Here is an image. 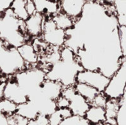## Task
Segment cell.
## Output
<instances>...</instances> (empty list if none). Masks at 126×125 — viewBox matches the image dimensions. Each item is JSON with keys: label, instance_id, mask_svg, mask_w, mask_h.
<instances>
[{"label": "cell", "instance_id": "cell-27", "mask_svg": "<svg viewBox=\"0 0 126 125\" xmlns=\"http://www.w3.org/2000/svg\"><path fill=\"white\" fill-rule=\"evenodd\" d=\"M29 125H49V117L39 114L35 119L30 121Z\"/></svg>", "mask_w": 126, "mask_h": 125}, {"label": "cell", "instance_id": "cell-20", "mask_svg": "<svg viewBox=\"0 0 126 125\" xmlns=\"http://www.w3.org/2000/svg\"><path fill=\"white\" fill-rule=\"evenodd\" d=\"M116 17L120 27L126 26V0L114 1Z\"/></svg>", "mask_w": 126, "mask_h": 125}, {"label": "cell", "instance_id": "cell-7", "mask_svg": "<svg viewBox=\"0 0 126 125\" xmlns=\"http://www.w3.org/2000/svg\"><path fill=\"white\" fill-rule=\"evenodd\" d=\"M110 78L97 71L83 70L78 74L77 83H85L96 88L100 93H103L106 89Z\"/></svg>", "mask_w": 126, "mask_h": 125}, {"label": "cell", "instance_id": "cell-35", "mask_svg": "<svg viewBox=\"0 0 126 125\" xmlns=\"http://www.w3.org/2000/svg\"></svg>", "mask_w": 126, "mask_h": 125}, {"label": "cell", "instance_id": "cell-33", "mask_svg": "<svg viewBox=\"0 0 126 125\" xmlns=\"http://www.w3.org/2000/svg\"><path fill=\"white\" fill-rule=\"evenodd\" d=\"M0 125H9L7 116L3 113L0 114Z\"/></svg>", "mask_w": 126, "mask_h": 125}, {"label": "cell", "instance_id": "cell-26", "mask_svg": "<svg viewBox=\"0 0 126 125\" xmlns=\"http://www.w3.org/2000/svg\"><path fill=\"white\" fill-rule=\"evenodd\" d=\"M49 125H61L64 121L63 116L60 111L58 109L55 112H54L52 115L49 116Z\"/></svg>", "mask_w": 126, "mask_h": 125}, {"label": "cell", "instance_id": "cell-3", "mask_svg": "<svg viewBox=\"0 0 126 125\" xmlns=\"http://www.w3.org/2000/svg\"><path fill=\"white\" fill-rule=\"evenodd\" d=\"M0 68L1 76L11 77L26 70V63L18 49L11 47L1 41Z\"/></svg>", "mask_w": 126, "mask_h": 125}, {"label": "cell", "instance_id": "cell-24", "mask_svg": "<svg viewBox=\"0 0 126 125\" xmlns=\"http://www.w3.org/2000/svg\"><path fill=\"white\" fill-rule=\"evenodd\" d=\"M109 99L106 97V96L103 93H100L93 100V102L91 104V106H95V107H100L105 108L107 104Z\"/></svg>", "mask_w": 126, "mask_h": 125}, {"label": "cell", "instance_id": "cell-28", "mask_svg": "<svg viewBox=\"0 0 126 125\" xmlns=\"http://www.w3.org/2000/svg\"><path fill=\"white\" fill-rule=\"evenodd\" d=\"M56 105H57L58 109L68 108H69L70 102L69 101V99H67L66 98H65L64 97H63L61 95V97H60L56 100Z\"/></svg>", "mask_w": 126, "mask_h": 125}, {"label": "cell", "instance_id": "cell-17", "mask_svg": "<svg viewBox=\"0 0 126 125\" xmlns=\"http://www.w3.org/2000/svg\"><path fill=\"white\" fill-rule=\"evenodd\" d=\"M76 91L78 94L85 98L91 105L94 98L100 94V92L91 85L85 83H77L75 85Z\"/></svg>", "mask_w": 126, "mask_h": 125}, {"label": "cell", "instance_id": "cell-2", "mask_svg": "<svg viewBox=\"0 0 126 125\" xmlns=\"http://www.w3.org/2000/svg\"><path fill=\"white\" fill-rule=\"evenodd\" d=\"M84 69L80 63L78 57L74 58H61L52 65L46 74V79L61 83L64 88L75 86L77 83L78 74Z\"/></svg>", "mask_w": 126, "mask_h": 125}, {"label": "cell", "instance_id": "cell-34", "mask_svg": "<svg viewBox=\"0 0 126 125\" xmlns=\"http://www.w3.org/2000/svg\"><path fill=\"white\" fill-rule=\"evenodd\" d=\"M103 125H109V124H106V123H104Z\"/></svg>", "mask_w": 126, "mask_h": 125}, {"label": "cell", "instance_id": "cell-25", "mask_svg": "<svg viewBox=\"0 0 126 125\" xmlns=\"http://www.w3.org/2000/svg\"><path fill=\"white\" fill-rule=\"evenodd\" d=\"M119 34H120V41L122 53L123 57L126 58V26L120 27Z\"/></svg>", "mask_w": 126, "mask_h": 125}, {"label": "cell", "instance_id": "cell-32", "mask_svg": "<svg viewBox=\"0 0 126 125\" xmlns=\"http://www.w3.org/2000/svg\"><path fill=\"white\" fill-rule=\"evenodd\" d=\"M61 113V116H63V119L66 120V119H70L72 118L73 116V113L72 112V111L69 109V108H63V109H58Z\"/></svg>", "mask_w": 126, "mask_h": 125}, {"label": "cell", "instance_id": "cell-23", "mask_svg": "<svg viewBox=\"0 0 126 125\" xmlns=\"http://www.w3.org/2000/svg\"><path fill=\"white\" fill-rule=\"evenodd\" d=\"M61 125H91L85 117L72 116L70 119L64 120Z\"/></svg>", "mask_w": 126, "mask_h": 125}, {"label": "cell", "instance_id": "cell-18", "mask_svg": "<svg viewBox=\"0 0 126 125\" xmlns=\"http://www.w3.org/2000/svg\"><path fill=\"white\" fill-rule=\"evenodd\" d=\"M57 27L65 31L72 29L75 25V21L66 14L59 12L52 17Z\"/></svg>", "mask_w": 126, "mask_h": 125}, {"label": "cell", "instance_id": "cell-21", "mask_svg": "<svg viewBox=\"0 0 126 125\" xmlns=\"http://www.w3.org/2000/svg\"><path fill=\"white\" fill-rule=\"evenodd\" d=\"M18 105L7 99H1L0 101V111L1 113L7 116H13L17 113Z\"/></svg>", "mask_w": 126, "mask_h": 125}, {"label": "cell", "instance_id": "cell-15", "mask_svg": "<svg viewBox=\"0 0 126 125\" xmlns=\"http://www.w3.org/2000/svg\"><path fill=\"white\" fill-rule=\"evenodd\" d=\"M18 51L26 63L35 64L38 63V55L32 44L26 43L21 47L18 48Z\"/></svg>", "mask_w": 126, "mask_h": 125}, {"label": "cell", "instance_id": "cell-13", "mask_svg": "<svg viewBox=\"0 0 126 125\" xmlns=\"http://www.w3.org/2000/svg\"><path fill=\"white\" fill-rule=\"evenodd\" d=\"M85 119L91 125H103L106 121V110L103 108L91 106L85 116Z\"/></svg>", "mask_w": 126, "mask_h": 125}, {"label": "cell", "instance_id": "cell-9", "mask_svg": "<svg viewBox=\"0 0 126 125\" xmlns=\"http://www.w3.org/2000/svg\"><path fill=\"white\" fill-rule=\"evenodd\" d=\"M87 1L85 0H63L60 1L61 12L66 14L75 22L83 15V10Z\"/></svg>", "mask_w": 126, "mask_h": 125}, {"label": "cell", "instance_id": "cell-30", "mask_svg": "<svg viewBox=\"0 0 126 125\" xmlns=\"http://www.w3.org/2000/svg\"><path fill=\"white\" fill-rule=\"evenodd\" d=\"M26 9H27V11L29 14L30 16L35 14L37 13V10H36V7H35V3H34V1H32V0H27V3H26Z\"/></svg>", "mask_w": 126, "mask_h": 125}, {"label": "cell", "instance_id": "cell-6", "mask_svg": "<svg viewBox=\"0 0 126 125\" xmlns=\"http://www.w3.org/2000/svg\"><path fill=\"white\" fill-rule=\"evenodd\" d=\"M62 96L70 102L69 109L72 111L73 116L85 117L87 111L91 108V105L85 98L77 93L75 86L64 88Z\"/></svg>", "mask_w": 126, "mask_h": 125}, {"label": "cell", "instance_id": "cell-10", "mask_svg": "<svg viewBox=\"0 0 126 125\" xmlns=\"http://www.w3.org/2000/svg\"><path fill=\"white\" fill-rule=\"evenodd\" d=\"M45 18L44 15L39 13L30 16V18L25 21L26 29L28 35L32 37H38L42 35L44 24Z\"/></svg>", "mask_w": 126, "mask_h": 125}, {"label": "cell", "instance_id": "cell-31", "mask_svg": "<svg viewBox=\"0 0 126 125\" xmlns=\"http://www.w3.org/2000/svg\"><path fill=\"white\" fill-rule=\"evenodd\" d=\"M14 118L16 120V125H29L30 120L16 113L14 114Z\"/></svg>", "mask_w": 126, "mask_h": 125}, {"label": "cell", "instance_id": "cell-14", "mask_svg": "<svg viewBox=\"0 0 126 125\" xmlns=\"http://www.w3.org/2000/svg\"><path fill=\"white\" fill-rule=\"evenodd\" d=\"M120 108V99H109L105 108L106 121L105 123L117 125V116Z\"/></svg>", "mask_w": 126, "mask_h": 125}, {"label": "cell", "instance_id": "cell-5", "mask_svg": "<svg viewBox=\"0 0 126 125\" xmlns=\"http://www.w3.org/2000/svg\"><path fill=\"white\" fill-rule=\"evenodd\" d=\"M42 38L47 44L60 48L65 46L67 35L65 30L57 27L52 18H49L44 21Z\"/></svg>", "mask_w": 126, "mask_h": 125}, {"label": "cell", "instance_id": "cell-4", "mask_svg": "<svg viewBox=\"0 0 126 125\" xmlns=\"http://www.w3.org/2000/svg\"><path fill=\"white\" fill-rule=\"evenodd\" d=\"M126 59L110 79V82L103 94L109 99H121L126 93Z\"/></svg>", "mask_w": 126, "mask_h": 125}, {"label": "cell", "instance_id": "cell-22", "mask_svg": "<svg viewBox=\"0 0 126 125\" xmlns=\"http://www.w3.org/2000/svg\"><path fill=\"white\" fill-rule=\"evenodd\" d=\"M117 120V125H126V92L120 99V108Z\"/></svg>", "mask_w": 126, "mask_h": 125}, {"label": "cell", "instance_id": "cell-16", "mask_svg": "<svg viewBox=\"0 0 126 125\" xmlns=\"http://www.w3.org/2000/svg\"><path fill=\"white\" fill-rule=\"evenodd\" d=\"M16 114L20 115L30 121L35 119L40 113L37 107L32 102L29 101L27 103L18 105Z\"/></svg>", "mask_w": 126, "mask_h": 125}, {"label": "cell", "instance_id": "cell-8", "mask_svg": "<svg viewBox=\"0 0 126 125\" xmlns=\"http://www.w3.org/2000/svg\"><path fill=\"white\" fill-rule=\"evenodd\" d=\"M3 99L10 100L18 105L29 102L28 95L21 88L14 76H11L7 80Z\"/></svg>", "mask_w": 126, "mask_h": 125}, {"label": "cell", "instance_id": "cell-29", "mask_svg": "<svg viewBox=\"0 0 126 125\" xmlns=\"http://www.w3.org/2000/svg\"><path fill=\"white\" fill-rule=\"evenodd\" d=\"M13 0H0V13H4L11 8Z\"/></svg>", "mask_w": 126, "mask_h": 125}, {"label": "cell", "instance_id": "cell-12", "mask_svg": "<svg viewBox=\"0 0 126 125\" xmlns=\"http://www.w3.org/2000/svg\"><path fill=\"white\" fill-rule=\"evenodd\" d=\"M37 13L44 15H48L52 18L61 12L60 1H46V0H35L34 1Z\"/></svg>", "mask_w": 126, "mask_h": 125}, {"label": "cell", "instance_id": "cell-11", "mask_svg": "<svg viewBox=\"0 0 126 125\" xmlns=\"http://www.w3.org/2000/svg\"><path fill=\"white\" fill-rule=\"evenodd\" d=\"M64 87L58 82L47 80L40 85V91L42 94L52 100L56 101L62 95Z\"/></svg>", "mask_w": 126, "mask_h": 125}, {"label": "cell", "instance_id": "cell-1", "mask_svg": "<svg viewBox=\"0 0 126 125\" xmlns=\"http://www.w3.org/2000/svg\"><path fill=\"white\" fill-rule=\"evenodd\" d=\"M0 14L1 41L16 49L25 44L27 40L26 36L29 35L27 32L25 21L18 19L11 8Z\"/></svg>", "mask_w": 126, "mask_h": 125}, {"label": "cell", "instance_id": "cell-19", "mask_svg": "<svg viewBox=\"0 0 126 125\" xmlns=\"http://www.w3.org/2000/svg\"><path fill=\"white\" fill-rule=\"evenodd\" d=\"M27 0H13L11 9L13 10L15 15L20 20L26 21L30 15L26 9Z\"/></svg>", "mask_w": 126, "mask_h": 125}]
</instances>
